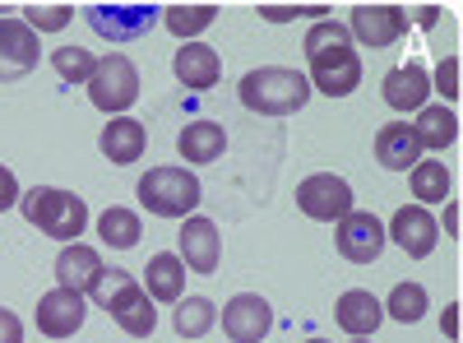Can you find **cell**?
<instances>
[{
    "label": "cell",
    "instance_id": "1",
    "mask_svg": "<svg viewBox=\"0 0 463 343\" xmlns=\"http://www.w3.org/2000/svg\"><path fill=\"white\" fill-rule=\"evenodd\" d=\"M306 61H311V89L329 93V98H347L362 84V56L353 52V33L347 24L320 19L306 33Z\"/></svg>",
    "mask_w": 463,
    "mask_h": 343
},
{
    "label": "cell",
    "instance_id": "2",
    "mask_svg": "<svg viewBox=\"0 0 463 343\" xmlns=\"http://www.w3.org/2000/svg\"><path fill=\"white\" fill-rule=\"evenodd\" d=\"M237 98H241V107L260 111V117H292L311 98V80L297 70H283V65H260L237 84Z\"/></svg>",
    "mask_w": 463,
    "mask_h": 343
},
{
    "label": "cell",
    "instance_id": "3",
    "mask_svg": "<svg viewBox=\"0 0 463 343\" xmlns=\"http://www.w3.org/2000/svg\"><path fill=\"white\" fill-rule=\"evenodd\" d=\"M19 209L24 218L37 227V233H47L52 242H80V233L89 227V205L74 195V190H56V186H33L19 195Z\"/></svg>",
    "mask_w": 463,
    "mask_h": 343
},
{
    "label": "cell",
    "instance_id": "4",
    "mask_svg": "<svg viewBox=\"0 0 463 343\" xmlns=\"http://www.w3.org/2000/svg\"><path fill=\"white\" fill-rule=\"evenodd\" d=\"M200 200V176L185 167H153L139 176V205L153 218H190Z\"/></svg>",
    "mask_w": 463,
    "mask_h": 343
},
{
    "label": "cell",
    "instance_id": "5",
    "mask_svg": "<svg viewBox=\"0 0 463 343\" xmlns=\"http://www.w3.org/2000/svg\"><path fill=\"white\" fill-rule=\"evenodd\" d=\"M89 98L98 111H107V117H126V111L135 107L139 98V70L130 56L111 52L93 65V80H89Z\"/></svg>",
    "mask_w": 463,
    "mask_h": 343
},
{
    "label": "cell",
    "instance_id": "6",
    "mask_svg": "<svg viewBox=\"0 0 463 343\" xmlns=\"http://www.w3.org/2000/svg\"><path fill=\"white\" fill-rule=\"evenodd\" d=\"M297 209L306 218H320V223H338L353 214V186L334 172H316L297 186Z\"/></svg>",
    "mask_w": 463,
    "mask_h": 343
},
{
    "label": "cell",
    "instance_id": "7",
    "mask_svg": "<svg viewBox=\"0 0 463 343\" xmlns=\"http://www.w3.org/2000/svg\"><path fill=\"white\" fill-rule=\"evenodd\" d=\"M89 24L107 43H139L158 24V5H89Z\"/></svg>",
    "mask_w": 463,
    "mask_h": 343
},
{
    "label": "cell",
    "instance_id": "8",
    "mask_svg": "<svg viewBox=\"0 0 463 343\" xmlns=\"http://www.w3.org/2000/svg\"><path fill=\"white\" fill-rule=\"evenodd\" d=\"M334 242H338V255L347 260V264H371V260H380V251H384V223L375 218V214H347V218H338V233H334Z\"/></svg>",
    "mask_w": 463,
    "mask_h": 343
},
{
    "label": "cell",
    "instance_id": "9",
    "mask_svg": "<svg viewBox=\"0 0 463 343\" xmlns=\"http://www.w3.org/2000/svg\"><path fill=\"white\" fill-rule=\"evenodd\" d=\"M269 329H274V311L260 292H241L222 307V334L232 343H264Z\"/></svg>",
    "mask_w": 463,
    "mask_h": 343
},
{
    "label": "cell",
    "instance_id": "10",
    "mask_svg": "<svg viewBox=\"0 0 463 343\" xmlns=\"http://www.w3.org/2000/svg\"><path fill=\"white\" fill-rule=\"evenodd\" d=\"M408 28V14L399 5H357L353 19H347V33L357 37L362 47L380 52V47H394Z\"/></svg>",
    "mask_w": 463,
    "mask_h": 343
},
{
    "label": "cell",
    "instance_id": "11",
    "mask_svg": "<svg viewBox=\"0 0 463 343\" xmlns=\"http://www.w3.org/2000/svg\"><path fill=\"white\" fill-rule=\"evenodd\" d=\"M37 65V33L24 19H0V84H14Z\"/></svg>",
    "mask_w": 463,
    "mask_h": 343
},
{
    "label": "cell",
    "instance_id": "12",
    "mask_svg": "<svg viewBox=\"0 0 463 343\" xmlns=\"http://www.w3.org/2000/svg\"><path fill=\"white\" fill-rule=\"evenodd\" d=\"M89 307H84V292H70V288H52L47 297H37V329L47 338H70L80 334Z\"/></svg>",
    "mask_w": 463,
    "mask_h": 343
},
{
    "label": "cell",
    "instance_id": "13",
    "mask_svg": "<svg viewBox=\"0 0 463 343\" xmlns=\"http://www.w3.org/2000/svg\"><path fill=\"white\" fill-rule=\"evenodd\" d=\"M384 237H394L412 260H421V255H431V251H436L440 227H436V218L421 209V205H403V209L394 214V223L384 227Z\"/></svg>",
    "mask_w": 463,
    "mask_h": 343
},
{
    "label": "cell",
    "instance_id": "14",
    "mask_svg": "<svg viewBox=\"0 0 463 343\" xmlns=\"http://www.w3.org/2000/svg\"><path fill=\"white\" fill-rule=\"evenodd\" d=\"M181 260H185V270H195V274H213L218 270V260H222V233L209 223V218H185L181 227Z\"/></svg>",
    "mask_w": 463,
    "mask_h": 343
},
{
    "label": "cell",
    "instance_id": "15",
    "mask_svg": "<svg viewBox=\"0 0 463 343\" xmlns=\"http://www.w3.org/2000/svg\"><path fill=\"white\" fill-rule=\"evenodd\" d=\"M375 163L384 172H412L421 163V144H417V135H412L408 121L380 126V135H375Z\"/></svg>",
    "mask_w": 463,
    "mask_h": 343
},
{
    "label": "cell",
    "instance_id": "16",
    "mask_svg": "<svg viewBox=\"0 0 463 343\" xmlns=\"http://www.w3.org/2000/svg\"><path fill=\"white\" fill-rule=\"evenodd\" d=\"M102 270H107L102 255H98L93 246H84V242H70V246L56 255V283L70 288V292H93V283H98Z\"/></svg>",
    "mask_w": 463,
    "mask_h": 343
},
{
    "label": "cell",
    "instance_id": "17",
    "mask_svg": "<svg viewBox=\"0 0 463 343\" xmlns=\"http://www.w3.org/2000/svg\"><path fill=\"white\" fill-rule=\"evenodd\" d=\"M172 70H176V80H181L185 89L204 93V89H213V84H218V74H222V56H218L213 47H204V43H185V47H176Z\"/></svg>",
    "mask_w": 463,
    "mask_h": 343
},
{
    "label": "cell",
    "instance_id": "18",
    "mask_svg": "<svg viewBox=\"0 0 463 343\" xmlns=\"http://www.w3.org/2000/svg\"><path fill=\"white\" fill-rule=\"evenodd\" d=\"M427 93H431V80L417 61L394 65L390 74H384V102H390L394 111H421L427 107Z\"/></svg>",
    "mask_w": 463,
    "mask_h": 343
},
{
    "label": "cell",
    "instance_id": "19",
    "mask_svg": "<svg viewBox=\"0 0 463 343\" xmlns=\"http://www.w3.org/2000/svg\"><path fill=\"white\" fill-rule=\"evenodd\" d=\"M107 316L121 325L130 338H148L153 329H158V307L148 301V292H144L139 283H130L121 297H116L111 307H107Z\"/></svg>",
    "mask_w": 463,
    "mask_h": 343
},
{
    "label": "cell",
    "instance_id": "20",
    "mask_svg": "<svg viewBox=\"0 0 463 343\" xmlns=\"http://www.w3.org/2000/svg\"><path fill=\"white\" fill-rule=\"evenodd\" d=\"M102 158H111L116 167H130L135 158H144V144H148V130H144V121H135V117H116V121H107V130H102Z\"/></svg>",
    "mask_w": 463,
    "mask_h": 343
},
{
    "label": "cell",
    "instance_id": "21",
    "mask_svg": "<svg viewBox=\"0 0 463 343\" xmlns=\"http://www.w3.org/2000/svg\"><path fill=\"white\" fill-rule=\"evenodd\" d=\"M338 325L353 334V338H371L375 329H380V320H384V307H380V297L375 292H366V288H353V292H343L338 297Z\"/></svg>",
    "mask_w": 463,
    "mask_h": 343
},
{
    "label": "cell",
    "instance_id": "22",
    "mask_svg": "<svg viewBox=\"0 0 463 343\" xmlns=\"http://www.w3.org/2000/svg\"><path fill=\"white\" fill-rule=\"evenodd\" d=\"M144 292H148V301H181L185 297V260L181 255H153L148 264H144Z\"/></svg>",
    "mask_w": 463,
    "mask_h": 343
},
{
    "label": "cell",
    "instance_id": "23",
    "mask_svg": "<svg viewBox=\"0 0 463 343\" xmlns=\"http://www.w3.org/2000/svg\"><path fill=\"white\" fill-rule=\"evenodd\" d=\"M176 148H181L185 163H218L222 148H227V135H222L218 121H190V126L181 130Z\"/></svg>",
    "mask_w": 463,
    "mask_h": 343
},
{
    "label": "cell",
    "instance_id": "24",
    "mask_svg": "<svg viewBox=\"0 0 463 343\" xmlns=\"http://www.w3.org/2000/svg\"><path fill=\"white\" fill-rule=\"evenodd\" d=\"M412 135L421 148H449L458 139V117L454 107H421L417 121H412Z\"/></svg>",
    "mask_w": 463,
    "mask_h": 343
},
{
    "label": "cell",
    "instance_id": "25",
    "mask_svg": "<svg viewBox=\"0 0 463 343\" xmlns=\"http://www.w3.org/2000/svg\"><path fill=\"white\" fill-rule=\"evenodd\" d=\"M139 233H144V223H139L135 209L111 205V209L98 218V237H102L111 251H130V246H139Z\"/></svg>",
    "mask_w": 463,
    "mask_h": 343
},
{
    "label": "cell",
    "instance_id": "26",
    "mask_svg": "<svg viewBox=\"0 0 463 343\" xmlns=\"http://www.w3.org/2000/svg\"><path fill=\"white\" fill-rule=\"evenodd\" d=\"M213 320H218V311H213V301H209V297H181V301H176V316H172V325H176L181 338H200V334H209Z\"/></svg>",
    "mask_w": 463,
    "mask_h": 343
},
{
    "label": "cell",
    "instance_id": "27",
    "mask_svg": "<svg viewBox=\"0 0 463 343\" xmlns=\"http://www.w3.org/2000/svg\"><path fill=\"white\" fill-rule=\"evenodd\" d=\"M412 195H417L421 209H427V205H440V200L449 195V172H445V163L421 158V163L412 167Z\"/></svg>",
    "mask_w": 463,
    "mask_h": 343
},
{
    "label": "cell",
    "instance_id": "28",
    "mask_svg": "<svg viewBox=\"0 0 463 343\" xmlns=\"http://www.w3.org/2000/svg\"><path fill=\"white\" fill-rule=\"evenodd\" d=\"M213 19H218L213 5H167V10H163V24L181 37V43H195V37H200Z\"/></svg>",
    "mask_w": 463,
    "mask_h": 343
},
{
    "label": "cell",
    "instance_id": "29",
    "mask_svg": "<svg viewBox=\"0 0 463 343\" xmlns=\"http://www.w3.org/2000/svg\"><path fill=\"white\" fill-rule=\"evenodd\" d=\"M384 316H394L399 325H417L421 316H427V288L421 283H399L390 292V301H380Z\"/></svg>",
    "mask_w": 463,
    "mask_h": 343
},
{
    "label": "cell",
    "instance_id": "30",
    "mask_svg": "<svg viewBox=\"0 0 463 343\" xmlns=\"http://www.w3.org/2000/svg\"><path fill=\"white\" fill-rule=\"evenodd\" d=\"M52 65H56V74H61L65 84H89L98 56H93L89 47H56V52H52Z\"/></svg>",
    "mask_w": 463,
    "mask_h": 343
},
{
    "label": "cell",
    "instance_id": "31",
    "mask_svg": "<svg viewBox=\"0 0 463 343\" xmlns=\"http://www.w3.org/2000/svg\"><path fill=\"white\" fill-rule=\"evenodd\" d=\"M70 19H74L70 5H28V10H24V24H28L33 33H61Z\"/></svg>",
    "mask_w": 463,
    "mask_h": 343
},
{
    "label": "cell",
    "instance_id": "32",
    "mask_svg": "<svg viewBox=\"0 0 463 343\" xmlns=\"http://www.w3.org/2000/svg\"><path fill=\"white\" fill-rule=\"evenodd\" d=\"M130 283H135V279H130L126 270H102V274H98V283H93V301H98V307L107 311L111 301L121 297V292H126Z\"/></svg>",
    "mask_w": 463,
    "mask_h": 343
},
{
    "label": "cell",
    "instance_id": "33",
    "mask_svg": "<svg viewBox=\"0 0 463 343\" xmlns=\"http://www.w3.org/2000/svg\"><path fill=\"white\" fill-rule=\"evenodd\" d=\"M297 14H306V19H325L329 14V5H260V19H269V24H288V19H297Z\"/></svg>",
    "mask_w": 463,
    "mask_h": 343
},
{
    "label": "cell",
    "instance_id": "34",
    "mask_svg": "<svg viewBox=\"0 0 463 343\" xmlns=\"http://www.w3.org/2000/svg\"><path fill=\"white\" fill-rule=\"evenodd\" d=\"M431 89H440V93H445V102H454V98H458V56L440 61V70H436V84H431Z\"/></svg>",
    "mask_w": 463,
    "mask_h": 343
},
{
    "label": "cell",
    "instance_id": "35",
    "mask_svg": "<svg viewBox=\"0 0 463 343\" xmlns=\"http://www.w3.org/2000/svg\"><path fill=\"white\" fill-rule=\"evenodd\" d=\"M19 195H24V190H19L14 172H10V167H0V214L14 209V205H19Z\"/></svg>",
    "mask_w": 463,
    "mask_h": 343
},
{
    "label": "cell",
    "instance_id": "36",
    "mask_svg": "<svg viewBox=\"0 0 463 343\" xmlns=\"http://www.w3.org/2000/svg\"><path fill=\"white\" fill-rule=\"evenodd\" d=\"M0 343H24V320L0 307Z\"/></svg>",
    "mask_w": 463,
    "mask_h": 343
},
{
    "label": "cell",
    "instance_id": "37",
    "mask_svg": "<svg viewBox=\"0 0 463 343\" xmlns=\"http://www.w3.org/2000/svg\"><path fill=\"white\" fill-rule=\"evenodd\" d=\"M436 19H440L436 5H421V10H417V24H436Z\"/></svg>",
    "mask_w": 463,
    "mask_h": 343
},
{
    "label": "cell",
    "instance_id": "38",
    "mask_svg": "<svg viewBox=\"0 0 463 343\" xmlns=\"http://www.w3.org/2000/svg\"><path fill=\"white\" fill-rule=\"evenodd\" d=\"M311 343H329V338H311Z\"/></svg>",
    "mask_w": 463,
    "mask_h": 343
},
{
    "label": "cell",
    "instance_id": "39",
    "mask_svg": "<svg viewBox=\"0 0 463 343\" xmlns=\"http://www.w3.org/2000/svg\"><path fill=\"white\" fill-rule=\"evenodd\" d=\"M357 343H366V338H357Z\"/></svg>",
    "mask_w": 463,
    "mask_h": 343
}]
</instances>
